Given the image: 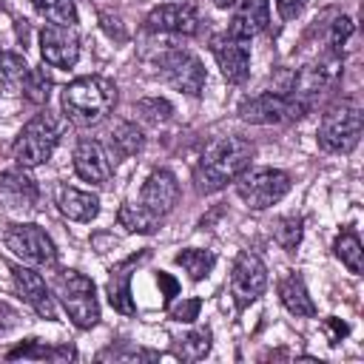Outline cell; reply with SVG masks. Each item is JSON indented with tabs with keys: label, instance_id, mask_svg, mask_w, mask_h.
I'll return each instance as SVG.
<instances>
[{
	"label": "cell",
	"instance_id": "f35d334b",
	"mask_svg": "<svg viewBox=\"0 0 364 364\" xmlns=\"http://www.w3.org/2000/svg\"><path fill=\"white\" fill-rule=\"evenodd\" d=\"M233 3H236V0H213V6H216V9H230Z\"/></svg>",
	"mask_w": 364,
	"mask_h": 364
},
{
	"label": "cell",
	"instance_id": "8d00e7d4",
	"mask_svg": "<svg viewBox=\"0 0 364 364\" xmlns=\"http://www.w3.org/2000/svg\"><path fill=\"white\" fill-rule=\"evenodd\" d=\"M324 327L330 330V344H338V341H341V336H347V324H344V321H338L336 316H330V318L324 321Z\"/></svg>",
	"mask_w": 364,
	"mask_h": 364
},
{
	"label": "cell",
	"instance_id": "9a60e30c",
	"mask_svg": "<svg viewBox=\"0 0 364 364\" xmlns=\"http://www.w3.org/2000/svg\"><path fill=\"white\" fill-rule=\"evenodd\" d=\"M11 279H14V287L20 293V299L46 321H54L57 318V310H54V296L48 293L43 276L37 273V267H28V264H11Z\"/></svg>",
	"mask_w": 364,
	"mask_h": 364
},
{
	"label": "cell",
	"instance_id": "d4e9b609",
	"mask_svg": "<svg viewBox=\"0 0 364 364\" xmlns=\"http://www.w3.org/2000/svg\"><path fill=\"white\" fill-rule=\"evenodd\" d=\"M333 253H336V259H338L350 273L358 276V273L364 270V247H361V239H358L355 230L344 228V230L336 236V242H333Z\"/></svg>",
	"mask_w": 364,
	"mask_h": 364
},
{
	"label": "cell",
	"instance_id": "30bf717a",
	"mask_svg": "<svg viewBox=\"0 0 364 364\" xmlns=\"http://www.w3.org/2000/svg\"><path fill=\"white\" fill-rule=\"evenodd\" d=\"M341 68H344L341 51H333V48H330L324 57L307 63V65L296 74V80H293V94H290V97L310 108V102H313L318 94H324V91L341 77Z\"/></svg>",
	"mask_w": 364,
	"mask_h": 364
},
{
	"label": "cell",
	"instance_id": "4dcf8cb0",
	"mask_svg": "<svg viewBox=\"0 0 364 364\" xmlns=\"http://www.w3.org/2000/svg\"><path fill=\"white\" fill-rule=\"evenodd\" d=\"M20 88L31 102L43 105V102H48V94H51V77L46 74V68H31Z\"/></svg>",
	"mask_w": 364,
	"mask_h": 364
},
{
	"label": "cell",
	"instance_id": "2e32d148",
	"mask_svg": "<svg viewBox=\"0 0 364 364\" xmlns=\"http://www.w3.org/2000/svg\"><path fill=\"white\" fill-rule=\"evenodd\" d=\"M176 199H179V182H176V176H173L168 168L151 171V176H148L145 185H142L139 205H142L148 213H154V216L162 219L165 213L173 210Z\"/></svg>",
	"mask_w": 364,
	"mask_h": 364
},
{
	"label": "cell",
	"instance_id": "7402d4cb",
	"mask_svg": "<svg viewBox=\"0 0 364 364\" xmlns=\"http://www.w3.org/2000/svg\"><path fill=\"white\" fill-rule=\"evenodd\" d=\"M142 148H145V134L134 122H117L111 128V134H108V156L114 162L136 156Z\"/></svg>",
	"mask_w": 364,
	"mask_h": 364
},
{
	"label": "cell",
	"instance_id": "e575fe53",
	"mask_svg": "<svg viewBox=\"0 0 364 364\" xmlns=\"http://www.w3.org/2000/svg\"><path fill=\"white\" fill-rule=\"evenodd\" d=\"M196 313H199V299H191V301H185V304H179V307L171 310V316L176 321H193Z\"/></svg>",
	"mask_w": 364,
	"mask_h": 364
},
{
	"label": "cell",
	"instance_id": "ffe728a7",
	"mask_svg": "<svg viewBox=\"0 0 364 364\" xmlns=\"http://www.w3.org/2000/svg\"><path fill=\"white\" fill-rule=\"evenodd\" d=\"M276 290H279V299H282L284 310L293 313L296 318H310V316H316V304H313V299H310V293H307V284H304V279H301L299 273H284V276L279 279Z\"/></svg>",
	"mask_w": 364,
	"mask_h": 364
},
{
	"label": "cell",
	"instance_id": "e0dca14e",
	"mask_svg": "<svg viewBox=\"0 0 364 364\" xmlns=\"http://www.w3.org/2000/svg\"><path fill=\"white\" fill-rule=\"evenodd\" d=\"M148 31H165V34H196L199 14L191 3H162L145 17Z\"/></svg>",
	"mask_w": 364,
	"mask_h": 364
},
{
	"label": "cell",
	"instance_id": "6da1fadb",
	"mask_svg": "<svg viewBox=\"0 0 364 364\" xmlns=\"http://www.w3.org/2000/svg\"><path fill=\"white\" fill-rule=\"evenodd\" d=\"M60 102H63V114L74 125L88 128L111 114V108L117 105V85L105 77H77L63 88Z\"/></svg>",
	"mask_w": 364,
	"mask_h": 364
},
{
	"label": "cell",
	"instance_id": "8fae6325",
	"mask_svg": "<svg viewBox=\"0 0 364 364\" xmlns=\"http://www.w3.org/2000/svg\"><path fill=\"white\" fill-rule=\"evenodd\" d=\"M267 287V267L264 262L250 253V250H242L236 259H233V267H230V296L236 301L239 310H245L247 304H253Z\"/></svg>",
	"mask_w": 364,
	"mask_h": 364
},
{
	"label": "cell",
	"instance_id": "836d02e7",
	"mask_svg": "<svg viewBox=\"0 0 364 364\" xmlns=\"http://www.w3.org/2000/svg\"><path fill=\"white\" fill-rule=\"evenodd\" d=\"M353 34V20L350 17H336L333 20V28H330V48L333 51H341V46L347 43V37Z\"/></svg>",
	"mask_w": 364,
	"mask_h": 364
},
{
	"label": "cell",
	"instance_id": "83f0119b",
	"mask_svg": "<svg viewBox=\"0 0 364 364\" xmlns=\"http://www.w3.org/2000/svg\"><path fill=\"white\" fill-rule=\"evenodd\" d=\"M210 330L208 327H196V330H191V333H185L182 338H179V344H176V355L179 358H185V361H199V358H205L208 353H210Z\"/></svg>",
	"mask_w": 364,
	"mask_h": 364
},
{
	"label": "cell",
	"instance_id": "ac0fdd59",
	"mask_svg": "<svg viewBox=\"0 0 364 364\" xmlns=\"http://www.w3.org/2000/svg\"><path fill=\"white\" fill-rule=\"evenodd\" d=\"M74 171L80 179L94 182V185H105L114 173L111 168V156L108 151L97 142V139H80L74 148Z\"/></svg>",
	"mask_w": 364,
	"mask_h": 364
},
{
	"label": "cell",
	"instance_id": "d6986e66",
	"mask_svg": "<svg viewBox=\"0 0 364 364\" xmlns=\"http://www.w3.org/2000/svg\"><path fill=\"white\" fill-rule=\"evenodd\" d=\"M267 26H270V0H242L230 17L228 34L250 43L256 34L267 31Z\"/></svg>",
	"mask_w": 364,
	"mask_h": 364
},
{
	"label": "cell",
	"instance_id": "5b68a950",
	"mask_svg": "<svg viewBox=\"0 0 364 364\" xmlns=\"http://www.w3.org/2000/svg\"><path fill=\"white\" fill-rule=\"evenodd\" d=\"M57 142H60V122L48 111H43L23 125V131L11 145V156L20 168H37L51 159Z\"/></svg>",
	"mask_w": 364,
	"mask_h": 364
},
{
	"label": "cell",
	"instance_id": "44dd1931",
	"mask_svg": "<svg viewBox=\"0 0 364 364\" xmlns=\"http://www.w3.org/2000/svg\"><path fill=\"white\" fill-rule=\"evenodd\" d=\"M57 208L63 216L74 219V222H91L100 213V199L88 191L71 188V185H60L57 191Z\"/></svg>",
	"mask_w": 364,
	"mask_h": 364
},
{
	"label": "cell",
	"instance_id": "603a6c76",
	"mask_svg": "<svg viewBox=\"0 0 364 364\" xmlns=\"http://www.w3.org/2000/svg\"><path fill=\"white\" fill-rule=\"evenodd\" d=\"M142 256H148V253H139V259H142ZM139 259L131 256V259H125L122 264H117V267L111 270V279H108V301H111L114 310H119V313H134L128 282H131V267H134Z\"/></svg>",
	"mask_w": 364,
	"mask_h": 364
},
{
	"label": "cell",
	"instance_id": "52a82bcc",
	"mask_svg": "<svg viewBox=\"0 0 364 364\" xmlns=\"http://www.w3.org/2000/svg\"><path fill=\"white\" fill-rule=\"evenodd\" d=\"M236 193L250 210H264L287 196L290 176L279 168H245L236 179Z\"/></svg>",
	"mask_w": 364,
	"mask_h": 364
},
{
	"label": "cell",
	"instance_id": "d6a6232c",
	"mask_svg": "<svg viewBox=\"0 0 364 364\" xmlns=\"http://www.w3.org/2000/svg\"><path fill=\"white\" fill-rule=\"evenodd\" d=\"M301 216H282L279 222H276V230H273V236H276V242L284 247V250H296L299 247V242H301Z\"/></svg>",
	"mask_w": 364,
	"mask_h": 364
},
{
	"label": "cell",
	"instance_id": "277c9868",
	"mask_svg": "<svg viewBox=\"0 0 364 364\" xmlns=\"http://www.w3.org/2000/svg\"><path fill=\"white\" fill-rule=\"evenodd\" d=\"M54 299L63 304V310L68 313V318L80 330H91L100 321L97 287L80 270H57V276H54Z\"/></svg>",
	"mask_w": 364,
	"mask_h": 364
},
{
	"label": "cell",
	"instance_id": "74e56055",
	"mask_svg": "<svg viewBox=\"0 0 364 364\" xmlns=\"http://www.w3.org/2000/svg\"><path fill=\"white\" fill-rule=\"evenodd\" d=\"M156 284L165 287V301H171V299L176 296V282H173L168 273H159V276H156Z\"/></svg>",
	"mask_w": 364,
	"mask_h": 364
},
{
	"label": "cell",
	"instance_id": "3957f363",
	"mask_svg": "<svg viewBox=\"0 0 364 364\" xmlns=\"http://www.w3.org/2000/svg\"><path fill=\"white\" fill-rule=\"evenodd\" d=\"M361 136V105L355 97H341L333 102L316 131V139L330 154H350Z\"/></svg>",
	"mask_w": 364,
	"mask_h": 364
},
{
	"label": "cell",
	"instance_id": "f1b7e54d",
	"mask_svg": "<svg viewBox=\"0 0 364 364\" xmlns=\"http://www.w3.org/2000/svg\"><path fill=\"white\" fill-rule=\"evenodd\" d=\"M40 17H46L54 26H74L77 23V6L74 0H31Z\"/></svg>",
	"mask_w": 364,
	"mask_h": 364
},
{
	"label": "cell",
	"instance_id": "9c48e42d",
	"mask_svg": "<svg viewBox=\"0 0 364 364\" xmlns=\"http://www.w3.org/2000/svg\"><path fill=\"white\" fill-rule=\"evenodd\" d=\"M304 111L307 105H301L299 100L287 94H276V91H264L239 105V117L250 125H284V122L304 117Z\"/></svg>",
	"mask_w": 364,
	"mask_h": 364
},
{
	"label": "cell",
	"instance_id": "5bb4252c",
	"mask_svg": "<svg viewBox=\"0 0 364 364\" xmlns=\"http://www.w3.org/2000/svg\"><path fill=\"white\" fill-rule=\"evenodd\" d=\"M40 54H43V63H48L54 68H71L80 57V37H77L74 26L48 23L40 31Z\"/></svg>",
	"mask_w": 364,
	"mask_h": 364
},
{
	"label": "cell",
	"instance_id": "f546056e",
	"mask_svg": "<svg viewBox=\"0 0 364 364\" xmlns=\"http://www.w3.org/2000/svg\"><path fill=\"white\" fill-rule=\"evenodd\" d=\"M31 68L26 65V57L17 54V51H3L0 48V82L9 85V88H20L26 74Z\"/></svg>",
	"mask_w": 364,
	"mask_h": 364
},
{
	"label": "cell",
	"instance_id": "8992f818",
	"mask_svg": "<svg viewBox=\"0 0 364 364\" xmlns=\"http://www.w3.org/2000/svg\"><path fill=\"white\" fill-rule=\"evenodd\" d=\"M3 245L28 267L54 270L57 267V247L51 236L34 222H14L3 233Z\"/></svg>",
	"mask_w": 364,
	"mask_h": 364
},
{
	"label": "cell",
	"instance_id": "7a4b0ae2",
	"mask_svg": "<svg viewBox=\"0 0 364 364\" xmlns=\"http://www.w3.org/2000/svg\"><path fill=\"white\" fill-rule=\"evenodd\" d=\"M253 154H256L253 142H247L242 136H222V139L210 142L199 162V176L205 182V188L216 191V188L233 182L245 168H250Z\"/></svg>",
	"mask_w": 364,
	"mask_h": 364
},
{
	"label": "cell",
	"instance_id": "1f68e13d",
	"mask_svg": "<svg viewBox=\"0 0 364 364\" xmlns=\"http://www.w3.org/2000/svg\"><path fill=\"white\" fill-rule=\"evenodd\" d=\"M134 108H136V114H139L145 122H154V125H162V122H168V119L173 117V105H171L165 97H145V100H139Z\"/></svg>",
	"mask_w": 364,
	"mask_h": 364
},
{
	"label": "cell",
	"instance_id": "d590c367",
	"mask_svg": "<svg viewBox=\"0 0 364 364\" xmlns=\"http://www.w3.org/2000/svg\"><path fill=\"white\" fill-rule=\"evenodd\" d=\"M304 3H307V0H276V9H279V14H282L284 20H293V17L301 14Z\"/></svg>",
	"mask_w": 364,
	"mask_h": 364
},
{
	"label": "cell",
	"instance_id": "cb8c5ba5",
	"mask_svg": "<svg viewBox=\"0 0 364 364\" xmlns=\"http://www.w3.org/2000/svg\"><path fill=\"white\" fill-rule=\"evenodd\" d=\"M6 358H40V361L51 358V361H71V358H77V350L68 347V344L51 347V344H43L40 338H28V341L17 344L14 350H9Z\"/></svg>",
	"mask_w": 364,
	"mask_h": 364
},
{
	"label": "cell",
	"instance_id": "484cf974",
	"mask_svg": "<svg viewBox=\"0 0 364 364\" xmlns=\"http://www.w3.org/2000/svg\"><path fill=\"white\" fill-rule=\"evenodd\" d=\"M117 219H119V225L125 228V230H131V233H154L156 228H159V216H154V213H148L139 202L134 205V202H125L122 208H119V213H117Z\"/></svg>",
	"mask_w": 364,
	"mask_h": 364
},
{
	"label": "cell",
	"instance_id": "4fadbf2b",
	"mask_svg": "<svg viewBox=\"0 0 364 364\" xmlns=\"http://www.w3.org/2000/svg\"><path fill=\"white\" fill-rule=\"evenodd\" d=\"M40 205V188L26 171H3L0 173V208L6 213L28 216Z\"/></svg>",
	"mask_w": 364,
	"mask_h": 364
},
{
	"label": "cell",
	"instance_id": "7c38bea8",
	"mask_svg": "<svg viewBox=\"0 0 364 364\" xmlns=\"http://www.w3.org/2000/svg\"><path fill=\"white\" fill-rule=\"evenodd\" d=\"M210 54L216 60V65L222 68V77L233 85H242L250 74V46L247 40L230 37L225 34H213L210 37Z\"/></svg>",
	"mask_w": 364,
	"mask_h": 364
},
{
	"label": "cell",
	"instance_id": "ba28073f",
	"mask_svg": "<svg viewBox=\"0 0 364 364\" xmlns=\"http://www.w3.org/2000/svg\"><path fill=\"white\" fill-rule=\"evenodd\" d=\"M156 68H159V74L168 85H173L176 91L188 94V97H199L205 82H208L202 60L196 54L185 51V48H171V51L159 54Z\"/></svg>",
	"mask_w": 364,
	"mask_h": 364
},
{
	"label": "cell",
	"instance_id": "4316f807",
	"mask_svg": "<svg viewBox=\"0 0 364 364\" xmlns=\"http://www.w3.org/2000/svg\"><path fill=\"white\" fill-rule=\"evenodd\" d=\"M176 264L193 279V282H202L210 270H213V264H216V256L210 253V250H199V247H185V250H179L176 253Z\"/></svg>",
	"mask_w": 364,
	"mask_h": 364
}]
</instances>
